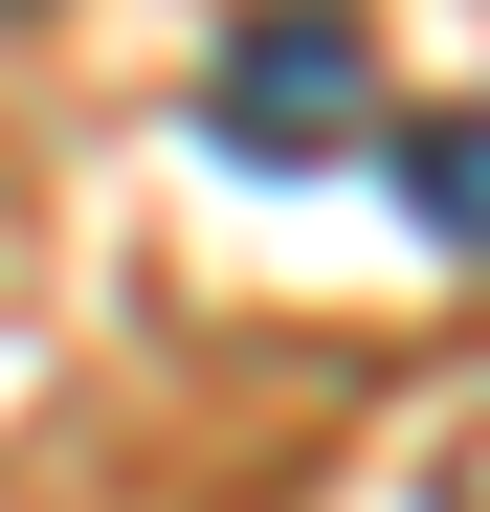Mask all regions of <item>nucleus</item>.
<instances>
[{
  "mask_svg": "<svg viewBox=\"0 0 490 512\" xmlns=\"http://www.w3.org/2000/svg\"><path fill=\"white\" fill-rule=\"evenodd\" d=\"M357 112H379L357 0H245V23L201 45V134L245 156V179H312V156H357Z\"/></svg>",
  "mask_w": 490,
  "mask_h": 512,
  "instance_id": "obj_1",
  "label": "nucleus"
},
{
  "mask_svg": "<svg viewBox=\"0 0 490 512\" xmlns=\"http://www.w3.org/2000/svg\"><path fill=\"white\" fill-rule=\"evenodd\" d=\"M401 201H424V245H468V268H490V90L401 112Z\"/></svg>",
  "mask_w": 490,
  "mask_h": 512,
  "instance_id": "obj_2",
  "label": "nucleus"
},
{
  "mask_svg": "<svg viewBox=\"0 0 490 512\" xmlns=\"http://www.w3.org/2000/svg\"><path fill=\"white\" fill-rule=\"evenodd\" d=\"M446 512H490V423H468V446H446Z\"/></svg>",
  "mask_w": 490,
  "mask_h": 512,
  "instance_id": "obj_3",
  "label": "nucleus"
}]
</instances>
